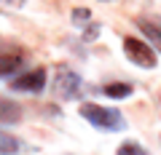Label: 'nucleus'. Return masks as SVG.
<instances>
[{"label":"nucleus","mask_w":161,"mask_h":155,"mask_svg":"<svg viewBox=\"0 0 161 155\" xmlns=\"http://www.w3.org/2000/svg\"><path fill=\"white\" fill-rule=\"evenodd\" d=\"M43 86H46V70L43 67H35V70H27V72H22V75H14V80H11L14 91L38 94V91H43Z\"/></svg>","instance_id":"7ed1b4c3"},{"label":"nucleus","mask_w":161,"mask_h":155,"mask_svg":"<svg viewBox=\"0 0 161 155\" xmlns=\"http://www.w3.org/2000/svg\"><path fill=\"white\" fill-rule=\"evenodd\" d=\"M78 112L83 115L94 128H102V131H118V128H124V115L115 107H102V104L86 102V104L78 107Z\"/></svg>","instance_id":"f257e3e1"},{"label":"nucleus","mask_w":161,"mask_h":155,"mask_svg":"<svg viewBox=\"0 0 161 155\" xmlns=\"http://www.w3.org/2000/svg\"><path fill=\"white\" fill-rule=\"evenodd\" d=\"M6 3H11V6H22L24 0H6Z\"/></svg>","instance_id":"9b49d317"},{"label":"nucleus","mask_w":161,"mask_h":155,"mask_svg":"<svg viewBox=\"0 0 161 155\" xmlns=\"http://www.w3.org/2000/svg\"><path fill=\"white\" fill-rule=\"evenodd\" d=\"M80 88H83V83H80V78L73 72V70L62 67L57 72V94L62 99H75L80 96Z\"/></svg>","instance_id":"20e7f679"},{"label":"nucleus","mask_w":161,"mask_h":155,"mask_svg":"<svg viewBox=\"0 0 161 155\" xmlns=\"http://www.w3.org/2000/svg\"><path fill=\"white\" fill-rule=\"evenodd\" d=\"M118 155H148L140 144H134V142H126V144H121L118 147Z\"/></svg>","instance_id":"9d476101"},{"label":"nucleus","mask_w":161,"mask_h":155,"mask_svg":"<svg viewBox=\"0 0 161 155\" xmlns=\"http://www.w3.org/2000/svg\"><path fill=\"white\" fill-rule=\"evenodd\" d=\"M24 62V54L16 48H0V78H8L14 75Z\"/></svg>","instance_id":"39448f33"},{"label":"nucleus","mask_w":161,"mask_h":155,"mask_svg":"<svg viewBox=\"0 0 161 155\" xmlns=\"http://www.w3.org/2000/svg\"><path fill=\"white\" fill-rule=\"evenodd\" d=\"M137 27L142 29V35H145V40H148V46L153 48L156 54H161V24L153 22V19H140Z\"/></svg>","instance_id":"423d86ee"},{"label":"nucleus","mask_w":161,"mask_h":155,"mask_svg":"<svg viewBox=\"0 0 161 155\" xmlns=\"http://www.w3.org/2000/svg\"><path fill=\"white\" fill-rule=\"evenodd\" d=\"M102 91L108 94V96H113V99H124V96H132L134 88L129 86V83H108Z\"/></svg>","instance_id":"6e6552de"},{"label":"nucleus","mask_w":161,"mask_h":155,"mask_svg":"<svg viewBox=\"0 0 161 155\" xmlns=\"http://www.w3.org/2000/svg\"><path fill=\"white\" fill-rule=\"evenodd\" d=\"M16 150H19V139L6 134V131H0V155H11Z\"/></svg>","instance_id":"1a4fd4ad"},{"label":"nucleus","mask_w":161,"mask_h":155,"mask_svg":"<svg viewBox=\"0 0 161 155\" xmlns=\"http://www.w3.org/2000/svg\"><path fill=\"white\" fill-rule=\"evenodd\" d=\"M108 3H110V0H108Z\"/></svg>","instance_id":"f8f14e48"},{"label":"nucleus","mask_w":161,"mask_h":155,"mask_svg":"<svg viewBox=\"0 0 161 155\" xmlns=\"http://www.w3.org/2000/svg\"><path fill=\"white\" fill-rule=\"evenodd\" d=\"M19 118H22L19 104H14L11 99H3V96H0V123H16Z\"/></svg>","instance_id":"0eeeda50"},{"label":"nucleus","mask_w":161,"mask_h":155,"mask_svg":"<svg viewBox=\"0 0 161 155\" xmlns=\"http://www.w3.org/2000/svg\"><path fill=\"white\" fill-rule=\"evenodd\" d=\"M124 54H126V59L132 64L145 67V70L156 67V62H158V54H156L145 40H137V38H124Z\"/></svg>","instance_id":"f03ea898"}]
</instances>
